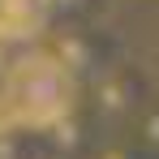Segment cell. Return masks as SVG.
<instances>
[{"label":"cell","mask_w":159,"mask_h":159,"mask_svg":"<svg viewBox=\"0 0 159 159\" xmlns=\"http://www.w3.org/2000/svg\"><path fill=\"white\" fill-rule=\"evenodd\" d=\"M69 107H73V73L48 52L22 56L0 86V112L13 125L48 129L69 116Z\"/></svg>","instance_id":"1"},{"label":"cell","mask_w":159,"mask_h":159,"mask_svg":"<svg viewBox=\"0 0 159 159\" xmlns=\"http://www.w3.org/2000/svg\"><path fill=\"white\" fill-rule=\"evenodd\" d=\"M52 0H0V39H30L48 26Z\"/></svg>","instance_id":"2"}]
</instances>
